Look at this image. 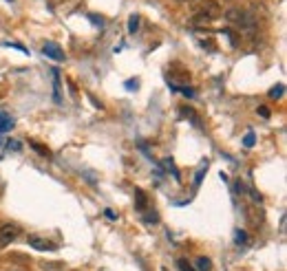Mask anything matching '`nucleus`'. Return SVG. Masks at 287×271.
Masks as SVG:
<instances>
[{
    "mask_svg": "<svg viewBox=\"0 0 287 271\" xmlns=\"http://www.w3.org/2000/svg\"><path fill=\"white\" fill-rule=\"evenodd\" d=\"M223 16H225V20H228L230 24H234V27L243 29V31H252V29L256 27V18L248 11V9L232 7V9H228Z\"/></svg>",
    "mask_w": 287,
    "mask_h": 271,
    "instance_id": "f257e3e1",
    "label": "nucleus"
},
{
    "mask_svg": "<svg viewBox=\"0 0 287 271\" xmlns=\"http://www.w3.org/2000/svg\"><path fill=\"white\" fill-rule=\"evenodd\" d=\"M199 13H201L203 18H208L210 22H212V20L221 18L223 9H221V4H219L217 0H203V2H201V9H199Z\"/></svg>",
    "mask_w": 287,
    "mask_h": 271,
    "instance_id": "f03ea898",
    "label": "nucleus"
},
{
    "mask_svg": "<svg viewBox=\"0 0 287 271\" xmlns=\"http://www.w3.org/2000/svg\"><path fill=\"white\" fill-rule=\"evenodd\" d=\"M18 236H20V227H18V225L4 223L2 227H0V247H7V245H11Z\"/></svg>",
    "mask_w": 287,
    "mask_h": 271,
    "instance_id": "7ed1b4c3",
    "label": "nucleus"
},
{
    "mask_svg": "<svg viewBox=\"0 0 287 271\" xmlns=\"http://www.w3.org/2000/svg\"><path fill=\"white\" fill-rule=\"evenodd\" d=\"M27 243H29V247L38 249V252H53V249H58L55 243H51V240H47L44 236H35V234L27 238Z\"/></svg>",
    "mask_w": 287,
    "mask_h": 271,
    "instance_id": "20e7f679",
    "label": "nucleus"
},
{
    "mask_svg": "<svg viewBox=\"0 0 287 271\" xmlns=\"http://www.w3.org/2000/svg\"><path fill=\"white\" fill-rule=\"evenodd\" d=\"M42 53L47 55V58L55 60V62H64V51L60 49V44H58V42H44Z\"/></svg>",
    "mask_w": 287,
    "mask_h": 271,
    "instance_id": "39448f33",
    "label": "nucleus"
},
{
    "mask_svg": "<svg viewBox=\"0 0 287 271\" xmlns=\"http://www.w3.org/2000/svg\"><path fill=\"white\" fill-rule=\"evenodd\" d=\"M13 128V119L7 115V112H0V135Z\"/></svg>",
    "mask_w": 287,
    "mask_h": 271,
    "instance_id": "423d86ee",
    "label": "nucleus"
},
{
    "mask_svg": "<svg viewBox=\"0 0 287 271\" xmlns=\"http://www.w3.org/2000/svg\"><path fill=\"white\" fill-rule=\"evenodd\" d=\"M29 146L33 148L35 152H38V155H42V157H51V150L47 146H42V144H38V141H29Z\"/></svg>",
    "mask_w": 287,
    "mask_h": 271,
    "instance_id": "0eeeda50",
    "label": "nucleus"
},
{
    "mask_svg": "<svg viewBox=\"0 0 287 271\" xmlns=\"http://www.w3.org/2000/svg\"><path fill=\"white\" fill-rule=\"evenodd\" d=\"M135 196H137V209H146L148 201H146V194H144V190H140V187H137V190H135Z\"/></svg>",
    "mask_w": 287,
    "mask_h": 271,
    "instance_id": "6e6552de",
    "label": "nucleus"
},
{
    "mask_svg": "<svg viewBox=\"0 0 287 271\" xmlns=\"http://www.w3.org/2000/svg\"><path fill=\"white\" fill-rule=\"evenodd\" d=\"M283 93H285V86L283 84H276L274 89H270V97H272V99H281Z\"/></svg>",
    "mask_w": 287,
    "mask_h": 271,
    "instance_id": "1a4fd4ad",
    "label": "nucleus"
},
{
    "mask_svg": "<svg viewBox=\"0 0 287 271\" xmlns=\"http://www.w3.org/2000/svg\"><path fill=\"white\" fill-rule=\"evenodd\" d=\"M212 269V263L208 258H197V271H210Z\"/></svg>",
    "mask_w": 287,
    "mask_h": 271,
    "instance_id": "9d476101",
    "label": "nucleus"
},
{
    "mask_svg": "<svg viewBox=\"0 0 287 271\" xmlns=\"http://www.w3.org/2000/svg\"><path fill=\"white\" fill-rule=\"evenodd\" d=\"M128 31H131V33L140 31V18H137V16H131V20H128Z\"/></svg>",
    "mask_w": 287,
    "mask_h": 271,
    "instance_id": "9b49d317",
    "label": "nucleus"
},
{
    "mask_svg": "<svg viewBox=\"0 0 287 271\" xmlns=\"http://www.w3.org/2000/svg\"><path fill=\"white\" fill-rule=\"evenodd\" d=\"M208 172V161L206 163H201V168H199V172H197V177H194V185H199V183L203 181V175Z\"/></svg>",
    "mask_w": 287,
    "mask_h": 271,
    "instance_id": "f8f14e48",
    "label": "nucleus"
},
{
    "mask_svg": "<svg viewBox=\"0 0 287 271\" xmlns=\"http://www.w3.org/2000/svg\"><path fill=\"white\" fill-rule=\"evenodd\" d=\"M234 243H237V245H248V234L239 229V232L234 234Z\"/></svg>",
    "mask_w": 287,
    "mask_h": 271,
    "instance_id": "ddd939ff",
    "label": "nucleus"
},
{
    "mask_svg": "<svg viewBox=\"0 0 287 271\" xmlns=\"http://www.w3.org/2000/svg\"><path fill=\"white\" fill-rule=\"evenodd\" d=\"M254 141H256V135H254V132H248V135L243 137V146H245V148H252Z\"/></svg>",
    "mask_w": 287,
    "mask_h": 271,
    "instance_id": "4468645a",
    "label": "nucleus"
},
{
    "mask_svg": "<svg viewBox=\"0 0 287 271\" xmlns=\"http://www.w3.org/2000/svg\"><path fill=\"white\" fill-rule=\"evenodd\" d=\"M7 148H9V150H13V152H20V150H22V144L16 141V139H9L7 141Z\"/></svg>",
    "mask_w": 287,
    "mask_h": 271,
    "instance_id": "2eb2a0df",
    "label": "nucleus"
},
{
    "mask_svg": "<svg viewBox=\"0 0 287 271\" xmlns=\"http://www.w3.org/2000/svg\"><path fill=\"white\" fill-rule=\"evenodd\" d=\"M177 265H179V269H181V271H197L190 263H188V260H183V258H181V260H177Z\"/></svg>",
    "mask_w": 287,
    "mask_h": 271,
    "instance_id": "dca6fc26",
    "label": "nucleus"
},
{
    "mask_svg": "<svg viewBox=\"0 0 287 271\" xmlns=\"http://www.w3.org/2000/svg\"><path fill=\"white\" fill-rule=\"evenodd\" d=\"M179 112H181V115H183V117H188V119H192V121H194V124H199V121H197V117H194V115H192V112H194V110H190V108H179Z\"/></svg>",
    "mask_w": 287,
    "mask_h": 271,
    "instance_id": "f3484780",
    "label": "nucleus"
},
{
    "mask_svg": "<svg viewBox=\"0 0 287 271\" xmlns=\"http://www.w3.org/2000/svg\"><path fill=\"white\" fill-rule=\"evenodd\" d=\"M256 112H259L263 119H270V112H272V110L268 108V106H259V110H256Z\"/></svg>",
    "mask_w": 287,
    "mask_h": 271,
    "instance_id": "a211bd4d",
    "label": "nucleus"
},
{
    "mask_svg": "<svg viewBox=\"0 0 287 271\" xmlns=\"http://www.w3.org/2000/svg\"><path fill=\"white\" fill-rule=\"evenodd\" d=\"M163 166H166V170H170V172H172V177L179 179V172L175 170V166H172V161H168V159H166V161H163Z\"/></svg>",
    "mask_w": 287,
    "mask_h": 271,
    "instance_id": "6ab92c4d",
    "label": "nucleus"
},
{
    "mask_svg": "<svg viewBox=\"0 0 287 271\" xmlns=\"http://www.w3.org/2000/svg\"><path fill=\"white\" fill-rule=\"evenodd\" d=\"M157 221H159V218H157V214H155V212L148 214V216H146V223H157Z\"/></svg>",
    "mask_w": 287,
    "mask_h": 271,
    "instance_id": "aec40b11",
    "label": "nucleus"
},
{
    "mask_svg": "<svg viewBox=\"0 0 287 271\" xmlns=\"http://www.w3.org/2000/svg\"><path fill=\"white\" fill-rule=\"evenodd\" d=\"M181 93L186 95V97H194V90L192 89H181Z\"/></svg>",
    "mask_w": 287,
    "mask_h": 271,
    "instance_id": "412c9836",
    "label": "nucleus"
},
{
    "mask_svg": "<svg viewBox=\"0 0 287 271\" xmlns=\"http://www.w3.org/2000/svg\"><path fill=\"white\" fill-rule=\"evenodd\" d=\"M137 86H140L137 82H126V89H137Z\"/></svg>",
    "mask_w": 287,
    "mask_h": 271,
    "instance_id": "4be33fe9",
    "label": "nucleus"
},
{
    "mask_svg": "<svg viewBox=\"0 0 287 271\" xmlns=\"http://www.w3.org/2000/svg\"><path fill=\"white\" fill-rule=\"evenodd\" d=\"M104 214H106V216H109V218H111V221H115V212H111V209H106V212H104Z\"/></svg>",
    "mask_w": 287,
    "mask_h": 271,
    "instance_id": "5701e85b",
    "label": "nucleus"
},
{
    "mask_svg": "<svg viewBox=\"0 0 287 271\" xmlns=\"http://www.w3.org/2000/svg\"><path fill=\"white\" fill-rule=\"evenodd\" d=\"M181 2H194V0H181Z\"/></svg>",
    "mask_w": 287,
    "mask_h": 271,
    "instance_id": "b1692460",
    "label": "nucleus"
}]
</instances>
